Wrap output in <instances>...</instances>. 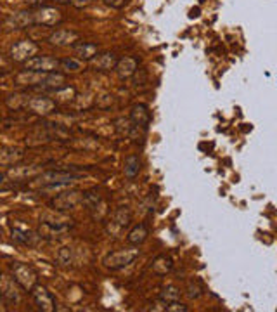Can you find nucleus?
Instances as JSON below:
<instances>
[{
    "label": "nucleus",
    "mask_w": 277,
    "mask_h": 312,
    "mask_svg": "<svg viewBox=\"0 0 277 312\" xmlns=\"http://www.w3.org/2000/svg\"><path fill=\"white\" fill-rule=\"evenodd\" d=\"M139 257V250L135 248H129V250H118V251H113L109 255L104 257V265L111 271H120V269L129 267L130 263Z\"/></svg>",
    "instance_id": "f257e3e1"
},
{
    "label": "nucleus",
    "mask_w": 277,
    "mask_h": 312,
    "mask_svg": "<svg viewBox=\"0 0 277 312\" xmlns=\"http://www.w3.org/2000/svg\"><path fill=\"white\" fill-rule=\"evenodd\" d=\"M11 271H12V278H14V281H16L23 290H28L30 292V290L36 284V281H38L36 272L33 271L30 265H26V263L14 262L11 265Z\"/></svg>",
    "instance_id": "f03ea898"
},
{
    "label": "nucleus",
    "mask_w": 277,
    "mask_h": 312,
    "mask_svg": "<svg viewBox=\"0 0 277 312\" xmlns=\"http://www.w3.org/2000/svg\"><path fill=\"white\" fill-rule=\"evenodd\" d=\"M24 68L35 73H54L61 68V61L52 56H33L24 63Z\"/></svg>",
    "instance_id": "7ed1b4c3"
},
{
    "label": "nucleus",
    "mask_w": 277,
    "mask_h": 312,
    "mask_svg": "<svg viewBox=\"0 0 277 312\" xmlns=\"http://www.w3.org/2000/svg\"><path fill=\"white\" fill-rule=\"evenodd\" d=\"M81 203H83V193H80V191H65V193H59L50 201V207L57 212H66L77 208Z\"/></svg>",
    "instance_id": "20e7f679"
},
{
    "label": "nucleus",
    "mask_w": 277,
    "mask_h": 312,
    "mask_svg": "<svg viewBox=\"0 0 277 312\" xmlns=\"http://www.w3.org/2000/svg\"><path fill=\"white\" fill-rule=\"evenodd\" d=\"M80 174H73V172H63V170H50L45 172L38 177V182L42 187H59L69 184L71 181H77Z\"/></svg>",
    "instance_id": "39448f33"
},
{
    "label": "nucleus",
    "mask_w": 277,
    "mask_h": 312,
    "mask_svg": "<svg viewBox=\"0 0 277 312\" xmlns=\"http://www.w3.org/2000/svg\"><path fill=\"white\" fill-rule=\"evenodd\" d=\"M32 292V296L35 300L36 307L44 312H54L57 309L56 298L50 292H49L45 286H40V284H35V286L30 290Z\"/></svg>",
    "instance_id": "423d86ee"
},
{
    "label": "nucleus",
    "mask_w": 277,
    "mask_h": 312,
    "mask_svg": "<svg viewBox=\"0 0 277 312\" xmlns=\"http://www.w3.org/2000/svg\"><path fill=\"white\" fill-rule=\"evenodd\" d=\"M130 222H132V212H130V208L127 207L116 208V210L113 212L111 219H109L108 232L109 234H118L123 229H127L130 226Z\"/></svg>",
    "instance_id": "0eeeda50"
},
{
    "label": "nucleus",
    "mask_w": 277,
    "mask_h": 312,
    "mask_svg": "<svg viewBox=\"0 0 277 312\" xmlns=\"http://www.w3.org/2000/svg\"><path fill=\"white\" fill-rule=\"evenodd\" d=\"M0 296L7 304H17L21 300L19 284L14 281V278H11L7 274H0Z\"/></svg>",
    "instance_id": "6e6552de"
},
{
    "label": "nucleus",
    "mask_w": 277,
    "mask_h": 312,
    "mask_svg": "<svg viewBox=\"0 0 277 312\" xmlns=\"http://www.w3.org/2000/svg\"><path fill=\"white\" fill-rule=\"evenodd\" d=\"M36 50H38V47H36V44H33L32 40H21L12 45L11 57L14 61L26 63L28 59H32V57L35 56Z\"/></svg>",
    "instance_id": "1a4fd4ad"
},
{
    "label": "nucleus",
    "mask_w": 277,
    "mask_h": 312,
    "mask_svg": "<svg viewBox=\"0 0 277 312\" xmlns=\"http://www.w3.org/2000/svg\"><path fill=\"white\" fill-rule=\"evenodd\" d=\"M33 21L35 25L54 26L63 21V16L56 7H40L36 13H33Z\"/></svg>",
    "instance_id": "9d476101"
},
{
    "label": "nucleus",
    "mask_w": 277,
    "mask_h": 312,
    "mask_svg": "<svg viewBox=\"0 0 277 312\" xmlns=\"http://www.w3.org/2000/svg\"><path fill=\"white\" fill-rule=\"evenodd\" d=\"M49 44L56 45V47H66V45H75L80 40V35L73 30H56L54 33L49 35Z\"/></svg>",
    "instance_id": "9b49d317"
},
{
    "label": "nucleus",
    "mask_w": 277,
    "mask_h": 312,
    "mask_svg": "<svg viewBox=\"0 0 277 312\" xmlns=\"http://www.w3.org/2000/svg\"><path fill=\"white\" fill-rule=\"evenodd\" d=\"M130 122L137 127V129H147L151 123V111L146 104H133L130 110Z\"/></svg>",
    "instance_id": "f8f14e48"
},
{
    "label": "nucleus",
    "mask_w": 277,
    "mask_h": 312,
    "mask_svg": "<svg viewBox=\"0 0 277 312\" xmlns=\"http://www.w3.org/2000/svg\"><path fill=\"white\" fill-rule=\"evenodd\" d=\"M26 108H30L36 115H49L56 110V102L45 96H36V98H30Z\"/></svg>",
    "instance_id": "ddd939ff"
},
{
    "label": "nucleus",
    "mask_w": 277,
    "mask_h": 312,
    "mask_svg": "<svg viewBox=\"0 0 277 312\" xmlns=\"http://www.w3.org/2000/svg\"><path fill=\"white\" fill-rule=\"evenodd\" d=\"M90 61H92L94 68H96L97 71H111V69H114V66H116L118 57L113 52H102V54L97 52Z\"/></svg>",
    "instance_id": "4468645a"
},
{
    "label": "nucleus",
    "mask_w": 277,
    "mask_h": 312,
    "mask_svg": "<svg viewBox=\"0 0 277 312\" xmlns=\"http://www.w3.org/2000/svg\"><path fill=\"white\" fill-rule=\"evenodd\" d=\"M73 49H75V54H77L78 59H83V61H90L99 49H97V45L92 44V42H80L78 40L77 44L73 45Z\"/></svg>",
    "instance_id": "2eb2a0df"
},
{
    "label": "nucleus",
    "mask_w": 277,
    "mask_h": 312,
    "mask_svg": "<svg viewBox=\"0 0 277 312\" xmlns=\"http://www.w3.org/2000/svg\"><path fill=\"white\" fill-rule=\"evenodd\" d=\"M7 26L11 28H26V26H32L35 25V21H33V13H16V14H11L7 17Z\"/></svg>",
    "instance_id": "dca6fc26"
},
{
    "label": "nucleus",
    "mask_w": 277,
    "mask_h": 312,
    "mask_svg": "<svg viewBox=\"0 0 277 312\" xmlns=\"http://www.w3.org/2000/svg\"><path fill=\"white\" fill-rule=\"evenodd\" d=\"M147 236H149L147 226L146 224H137L132 231L129 232V236H127V243L132 245V246H139V245H142L147 239Z\"/></svg>",
    "instance_id": "f3484780"
},
{
    "label": "nucleus",
    "mask_w": 277,
    "mask_h": 312,
    "mask_svg": "<svg viewBox=\"0 0 277 312\" xmlns=\"http://www.w3.org/2000/svg\"><path fill=\"white\" fill-rule=\"evenodd\" d=\"M114 69H116V73L121 78H130L137 73V61L133 57H123V59L116 63Z\"/></svg>",
    "instance_id": "a211bd4d"
},
{
    "label": "nucleus",
    "mask_w": 277,
    "mask_h": 312,
    "mask_svg": "<svg viewBox=\"0 0 277 312\" xmlns=\"http://www.w3.org/2000/svg\"><path fill=\"white\" fill-rule=\"evenodd\" d=\"M151 269H153L154 274L158 276H165L168 274L173 269V260L170 255H158L156 259L151 262Z\"/></svg>",
    "instance_id": "6ab92c4d"
},
{
    "label": "nucleus",
    "mask_w": 277,
    "mask_h": 312,
    "mask_svg": "<svg viewBox=\"0 0 277 312\" xmlns=\"http://www.w3.org/2000/svg\"><path fill=\"white\" fill-rule=\"evenodd\" d=\"M141 160H139V156H135V154H130V156H127L123 162V174L127 179H130V181H133V179L139 175V172H141Z\"/></svg>",
    "instance_id": "aec40b11"
},
{
    "label": "nucleus",
    "mask_w": 277,
    "mask_h": 312,
    "mask_svg": "<svg viewBox=\"0 0 277 312\" xmlns=\"http://www.w3.org/2000/svg\"><path fill=\"white\" fill-rule=\"evenodd\" d=\"M21 158H23V153H21L19 149H9V148L0 149V165L2 166L14 165V163H17Z\"/></svg>",
    "instance_id": "412c9836"
},
{
    "label": "nucleus",
    "mask_w": 277,
    "mask_h": 312,
    "mask_svg": "<svg viewBox=\"0 0 277 312\" xmlns=\"http://www.w3.org/2000/svg\"><path fill=\"white\" fill-rule=\"evenodd\" d=\"M180 290H179L177 286H173V284H170V286H165L161 288V292L158 293V300L160 302H163V304H168V302H175V300H180Z\"/></svg>",
    "instance_id": "4be33fe9"
},
{
    "label": "nucleus",
    "mask_w": 277,
    "mask_h": 312,
    "mask_svg": "<svg viewBox=\"0 0 277 312\" xmlns=\"http://www.w3.org/2000/svg\"><path fill=\"white\" fill-rule=\"evenodd\" d=\"M114 127H116V132L120 135H133V132L137 130V127L133 125L130 120H125V118H118L116 122H114Z\"/></svg>",
    "instance_id": "5701e85b"
},
{
    "label": "nucleus",
    "mask_w": 277,
    "mask_h": 312,
    "mask_svg": "<svg viewBox=\"0 0 277 312\" xmlns=\"http://www.w3.org/2000/svg\"><path fill=\"white\" fill-rule=\"evenodd\" d=\"M56 260H57V263H59V265H71V262H73V250L69 246H63L59 251H57Z\"/></svg>",
    "instance_id": "b1692460"
},
{
    "label": "nucleus",
    "mask_w": 277,
    "mask_h": 312,
    "mask_svg": "<svg viewBox=\"0 0 277 312\" xmlns=\"http://www.w3.org/2000/svg\"><path fill=\"white\" fill-rule=\"evenodd\" d=\"M185 295H187L191 300L199 298V296L203 295V288H201L199 281H189L187 288H185Z\"/></svg>",
    "instance_id": "393cba45"
},
{
    "label": "nucleus",
    "mask_w": 277,
    "mask_h": 312,
    "mask_svg": "<svg viewBox=\"0 0 277 312\" xmlns=\"http://www.w3.org/2000/svg\"><path fill=\"white\" fill-rule=\"evenodd\" d=\"M12 238L16 239L21 245H33V234L28 231H21V229H12Z\"/></svg>",
    "instance_id": "a878e982"
},
{
    "label": "nucleus",
    "mask_w": 277,
    "mask_h": 312,
    "mask_svg": "<svg viewBox=\"0 0 277 312\" xmlns=\"http://www.w3.org/2000/svg\"><path fill=\"white\" fill-rule=\"evenodd\" d=\"M163 311L166 312H187L189 307L184 305L180 300H175V302H168V304H163Z\"/></svg>",
    "instance_id": "bb28decb"
},
{
    "label": "nucleus",
    "mask_w": 277,
    "mask_h": 312,
    "mask_svg": "<svg viewBox=\"0 0 277 312\" xmlns=\"http://www.w3.org/2000/svg\"><path fill=\"white\" fill-rule=\"evenodd\" d=\"M61 66L65 69H68V71H78L81 63L78 61V59H63V61H61Z\"/></svg>",
    "instance_id": "cd10ccee"
},
{
    "label": "nucleus",
    "mask_w": 277,
    "mask_h": 312,
    "mask_svg": "<svg viewBox=\"0 0 277 312\" xmlns=\"http://www.w3.org/2000/svg\"><path fill=\"white\" fill-rule=\"evenodd\" d=\"M127 2H129V0H106V4L113 9H123L125 5H127Z\"/></svg>",
    "instance_id": "c85d7f7f"
},
{
    "label": "nucleus",
    "mask_w": 277,
    "mask_h": 312,
    "mask_svg": "<svg viewBox=\"0 0 277 312\" xmlns=\"http://www.w3.org/2000/svg\"><path fill=\"white\" fill-rule=\"evenodd\" d=\"M90 2H92V0H69V4L75 5V7H77V9H83V7H87V5H90Z\"/></svg>",
    "instance_id": "c756f323"
},
{
    "label": "nucleus",
    "mask_w": 277,
    "mask_h": 312,
    "mask_svg": "<svg viewBox=\"0 0 277 312\" xmlns=\"http://www.w3.org/2000/svg\"><path fill=\"white\" fill-rule=\"evenodd\" d=\"M199 9H193V13H191V17H194V16H199Z\"/></svg>",
    "instance_id": "7c9ffc66"
}]
</instances>
